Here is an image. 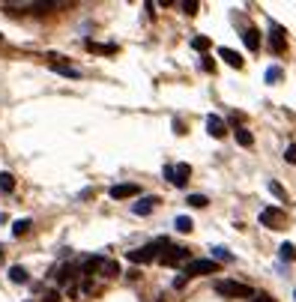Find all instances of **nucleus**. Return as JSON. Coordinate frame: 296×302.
<instances>
[{
  "label": "nucleus",
  "mask_w": 296,
  "mask_h": 302,
  "mask_svg": "<svg viewBox=\"0 0 296 302\" xmlns=\"http://www.w3.org/2000/svg\"><path fill=\"white\" fill-rule=\"evenodd\" d=\"M102 275H105V278H114V275H120V267H117L114 261H105V267H102Z\"/></svg>",
  "instance_id": "25"
},
{
  "label": "nucleus",
  "mask_w": 296,
  "mask_h": 302,
  "mask_svg": "<svg viewBox=\"0 0 296 302\" xmlns=\"http://www.w3.org/2000/svg\"><path fill=\"white\" fill-rule=\"evenodd\" d=\"M242 42H245L248 51H258V48H261V33H258L255 27H245V30H242Z\"/></svg>",
  "instance_id": "13"
},
{
  "label": "nucleus",
  "mask_w": 296,
  "mask_h": 302,
  "mask_svg": "<svg viewBox=\"0 0 296 302\" xmlns=\"http://www.w3.org/2000/svg\"><path fill=\"white\" fill-rule=\"evenodd\" d=\"M278 257L281 261H296V245L293 242H281L278 245Z\"/></svg>",
  "instance_id": "17"
},
{
  "label": "nucleus",
  "mask_w": 296,
  "mask_h": 302,
  "mask_svg": "<svg viewBox=\"0 0 296 302\" xmlns=\"http://www.w3.org/2000/svg\"><path fill=\"white\" fill-rule=\"evenodd\" d=\"M236 144H239V147H251V144H255V135L248 132V129H236Z\"/></svg>",
  "instance_id": "20"
},
{
  "label": "nucleus",
  "mask_w": 296,
  "mask_h": 302,
  "mask_svg": "<svg viewBox=\"0 0 296 302\" xmlns=\"http://www.w3.org/2000/svg\"><path fill=\"white\" fill-rule=\"evenodd\" d=\"M174 132H177V135H186L189 129H186V123H183V120H174Z\"/></svg>",
  "instance_id": "32"
},
{
  "label": "nucleus",
  "mask_w": 296,
  "mask_h": 302,
  "mask_svg": "<svg viewBox=\"0 0 296 302\" xmlns=\"http://www.w3.org/2000/svg\"><path fill=\"white\" fill-rule=\"evenodd\" d=\"M219 57H222L228 66H233V69H242V63H245V60H242L236 51H230V48H219Z\"/></svg>",
  "instance_id": "14"
},
{
  "label": "nucleus",
  "mask_w": 296,
  "mask_h": 302,
  "mask_svg": "<svg viewBox=\"0 0 296 302\" xmlns=\"http://www.w3.org/2000/svg\"><path fill=\"white\" fill-rule=\"evenodd\" d=\"M230 123H236V126H242V123H245V117H242L239 111H233V114H230Z\"/></svg>",
  "instance_id": "33"
},
{
  "label": "nucleus",
  "mask_w": 296,
  "mask_h": 302,
  "mask_svg": "<svg viewBox=\"0 0 296 302\" xmlns=\"http://www.w3.org/2000/svg\"><path fill=\"white\" fill-rule=\"evenodd\" d=\"M213 257H216V261H225V264H230V261H233V254H230V251H225V248H213Z\"/></svg>",
  "instance_id": "27"
},
{
  "label": "nucleus",
  "mask_w": 296,
  "mask_h": 302,
  "mask_svg": "<svg viewBox=\"0 0 296 302\" xmlns=\"http://www.w3.org/2000/svg\"><path fill=\"white\" fill-rule=\"evenodd\" d=\"M156 203H159V198H156V195H144L141 201L132 203V212H135V215H150V212L156 209Z\"/></svg>",
  "instance_id": "10"
},
{
  "label": "nucleus",
  "mask_w": 296,
  "mask_h": 302,
  "mask_svg": "<svg viewBox=\"0 0 296 302\" xmlns=\"http://www.w3.org/2000/svg\"><path fill=\"white\" fill-rule=\"evenodd\" d=\"M269 51H275V54H284V51H287V39H284V30H281L278 24L269 27Z\"/></svg>",
  "instance_id": "8"
},
{
  "label": "nucleus",
  "mask_w": 296,
  "mask_h": 302,
  "mask_svg": "<svg viewBox=\"0 0 296 302\" xmlns=\"http://www.w3.org/2000/svg\"><path fill=\"white\" fill-rule=\"evenodd\" d=\"M42 302H60V293H57V290H45Z\"/></svg>",
  "instance_id": "31"
},
{
  "label": "nucleus",
  "mask_w": 296,
  "mask_h": 302,
  "mask_svg": "<svg viewBox=\"0 0 296 302\" xmlns=\"http://www.w3.org/2000/svg\"><path fill=\"white\" fill-rule=\"evenodd\" d=\"M206 132L213 135V138H225V132H228V123H225L219 114H209V117H206Z\"/></svg>",
  "instance_id": "11"
},
{
  "label": "nucleus",
  "mask_w": 296,
  "mask_h": 302,
  "mask_svg": "<svg viewBox=\"0 0 296 302\" xmlns=\"http://www.w3.org/2000/svg\"><path fill=\"white\" fill-rule=\"evenodd\" d=\"M48 60H51V69H54L57 75H66V78H81V69L69 66L60 54H48Z\"/></svg>",
  "instance_id": "7"
},
{
  "label": "nucleus",
  "mask_w": 296,
  "mask_h": 302,
  "mask_svg": "<svg viewBox=\"0 0 296 302\" xmlns=\"http://www.w3.org/2000/svg\"><path fill=\"white\" fill-rule=\"evenodd\" d=\"M251 302H275V299H272V296H266V293H258Z\"/></svg>",
  "instance_id": "35"
},
{
  "label": "nucleus",
  "mask_w": 296,
  "mask_h": 302,
  "mask_svg": "<svg viewBox=\"0 0 296 302\" xmlns=\"http://www.w3.org/2000/svg\"><path fill=\"white\" fill-rule=\"evenodd\" d=\"M167 248H171V239H167V236H159L156 242H147V245H141V248L129 251V264H150V261L162 257Z\"/></svg>",
  "instance_id": "1"
},
{
  "label": "nucleus",
  "mask_w": 296,
  "mask_h": 302,
  "mask_svg": "<svg viewBox=\"0 0 296 302\" xmlns=\"http://www.w3.org/2000/svg\"><path fill=\"white\" fill-rule=\"evenodd\" d=\"M9 281H15V284H27L30 275H27V269L24 267H9Z\"/></svg>",
  "instance_id": "15"
},
{
  "label": "nucleus",
  "mask_w": 296,
  "mask_h": 302,
  "mask_svg": "<svg viewBox=\"0 0 296 302\" xmlns=\"http://www.w3.org/2000/svg\"><path fill=\"white\" fill-rule=\"evenodd\" d=\"M281 75H284L281 66H269V69H266V84H278V81H281Z\"/></svg>",
  "instance_id": "23"
},
{
  "label": "nucleus",
  "mask_w": 296,
  "mask_h": 302,
  "mask_svg": "<svg viewBox=\"0 0 296 302\" xmlns=\"http://www.w3.org/2000/svg\"><path fill=\"white\" fill-rule=\"evenodd\" d=\"M284 162H287V165H296V144H290V147L284 150Z\"/></svg>",
  "instance_id": "30"
},
{
  "label": "nucleus",
  "mask_w": 296,
  "mask_h": 302,
  "mask_svg": "<svg viewBox=\"0 0 296 302\" xmlns=\"http://www.w3.org/2000/svg\"><path fill=\"white\" fill-rule=\"evenodd\" d=\"M0 261H3V245H0Z\"/></svg>",
  "instance_id": "36"
},
{
  "label": "nucleus",
  "mask_w": 296,
  "mask_h": 302,
  "mask_svg": "<svg viewBox=\"0 0 296 302\" xmlns=\"http://www.w3.org/2000/svg\"><path fill=\"white\" fill-rule=\"evenodd\" d=\"M261 225L269 228V231H281V228H287V212L278 209V206H269V209L261 212Z\"/></svg>",
  "instance_id": "3"
},
{
  "label": "nucleus",
  "mask_w": 296,
  "mask_h": 302,
  "mask_svg": "<svg viewBox=\"0 0 296 302\" xmlns=\"http://www.w3.org/2000/svg\"><path fill=\"white\" fill-rule=\"evenodd\" d=\"M206 195H192V198H189V206H195V209H203V206H206Z\"/></svg>",
  "instance_id": "26"
},
{
  "label": "nucleus",
  "mask_w": 296,
  "mask_h": 302,
  "mask_svg": "<svg viewBox=\"0 0 296 302\" xmlns=\"http://www.w3.org/2000/svg\"><path fill=\"white\" fill-rule=\"evenodd\" d=\"M197 9H200L197 0H186V3H183V12H186V15H197Z\"/></svg>",
  "instance_id": "28"
},
{
  "label": "nucleus",
  "mask_w": 296,
  "mask_h": 302,
  "mask_svg": "<svg viewBox=\"0 0 296 302\" xmlns=\"http://www.w3.org/2000/svg\"><path fill=\"white\" fill-rule=\"evenodd\" d=\"M209 272H219V264H216V261H189V264H186V278L209 275Z\"/></svg>",
  "instance_id": "5"
},
{
  "label": "nucleus",
  "mask_w": 296,
  "mask_h": 302,
  "mask_svg": "<svg viewBox=\"0 0 296 302\" xmlns=\"http://www.w3.org/2000/svg\"><path fill=\"white\" fill-rule=\"evenodd\" d=\"M138 192H141V189H138L135 183H120V186H111V192H108V195H111L114 201H126V198H135Z\"/></svg>",
  "instance_id": "9"
},
{
  "label": "nucleus",
  "mask_w": 296,
  "mask_h": 302,
  "mask_svg": "<svg viewBox=\"0 0 296 302\" xmlns=\"http://www.w3.org/2000/svg\"><path fill=\"white\" fill-rule=\"evenodd\" d=\"M293 296H296V290H293Z\"/></svg>",
  "instance_id": "37"
},
{
  "label": "nucleus",
  "mask_w": 296,
  "mask_h": 302,
  "mask_svg": "<svg viewBox=\"0 0 296 302\" xmlns=\"http://www.w3.org/2000/svg\"><path fill=\"white\" fill-rule=\"evenodd\" d=\"M269 192L278 198V201H287V192H284V186L281 183H275V180H269Z\"/></svg>",
  "instance_id": "24"
},
{
  "label": "nucleus",
  "mask_w": 296,
  "mask_h": 302,
  "mask_svg": "<svg viewBox=\"0 0 296 302\" xmlns=\"http://www.w3.org/2000/svg\"><path fill=\"white\" fill-rule=\"evenodd\" d=\"M54 275H57V281H60V284H69V281H72V275H75V267H69V264H66V267L54 269Z\"/></svg>",
  "instance_id": "19"
},
{
  "label": "nucleus",
  "mask_w": 296,
  "mask_h": 302,
  "mask_svg": "<svg viewBox=\"0 0 296 302\" xmlns=\"http://www.w3.org/2000/svg\"><path fill=\"white\" fill-rule=\"evenodd\" d=\"M159 261H162L164 267H177V264L189 261V248H183V245H171V248L164 251V254L159 257Z\"/></svg>",
  "instance_id": "6"
},
{
  "label": "nucleus",
  "mask_w": 296,
  "mask_h": 302,
  "mask_svg": "<svg viewBox=\"0 0 296 302\" xmlns=\"http://www.w3.org/2000/svg\"><path fill=\"white\" fill-rule=\"evenodd\" d=\"M30 228H33L30 219H18V222L12 225V234H15V236H27V234H30Z\"/></svg>",
  "instance_id": "18"
},
{
  "label": "nucleus",
  "mask_w": 296,
  "mask_h": 302,
  "mask_svg": "<svg viewBox=\"0 0 296 302\" xmlns=\"http://www.w3.org/2000/svg\"><path fill=\"white\" fill-rule=\"evenodd\" d=\"M213 290L219 293V296H230V299H255V293H251V287L248 284H242V281H230V278H225V281H216L213 284Z\"/></svg>",
  "instance_id": "2"
},
{
  "label": "nucleus",
  "mask_w": 296,
  "mask_h": 302,
  "mask_svg": "<svg viewBox=\"0 0 296 302\" xmlns=\"http://www.w3.org/2000/svg\"><path fill=\"white\" fill-rule=\"evenodd\" d=\"M87 51H93V54H117V45H99L93 39H87Z\"/></svg>",
  "instance_id": "16"
},
{
  "label": "nucleus",
  "mask_w": 296,
  "mask_h": 302,
  "mask_svg": "<svg viewBox=\"0 0 296 302\" xmlns=\"http://www.w3.org/2000/svg\"><path fill=\"white\" fill-rule=\"evenodd\" d=\"M189 177H192V165H186V162H180L177 168H174V165L164 168V180H167L171 186H177V189H183V186L189 183Z\"/></svg>",
  "instance_id": "4"
},
{
  "label": "nucleus",
  "mask_w": 296,
  "mask_h": 302,
  "mask_svg": "<svg viewBox=\"0 0 296 302\" xmlns=\"http://www.w3.org/2000/svg\"><path fill=\"white\" fill-rule=\"evenodd\" d=\"M174 225H177V231H180V234H192V219H189V215H177V222H174Z\"/></svg>",
  "instance_id": "22"
},
{
  "label": "nucleus",
  "mask_w": 296,
  "mask_h": 302,
  "mask_svg": "<svg viewBox=\"0 0 296 302\" xmlns=\"http://www.w3.org/2000/svg\"><path fill=\"white\" fill-rule=\"evenodd\" d=\"M200 66H203V72H216V63H213L209 57H203V63H200Z\"/></svg>",
  "instance_id": "34"
},
{
  "label": "nucleus",
  "mask_w": 296,
  "mask_h": 302,
  "mask_svg": "<svg viewBox=\"0 0 296 302\" xmlns=\"http://www.w3.org/2000/svg\"><path fill=\"white\" fill-rule=\"evenodd\" d=\"M192 45H195L197 51H206V48H209V39H206V36H195V39H192Z\"/></svg>",
  "instance_id": "29"
},
{
  "label": "nucleus",
  "mask_w": 296,
  "mask_h": 302,
  "mask_svg": "<svg viewBox=\"0 0 296 302\" xmlns=\"http://www.w3.org/2000/svg\"><path fill=\"white\" fill-rule=\"evenodd\" d=\"M102 267H105V257L102 254H90L81 264V275H96V272H102Z\"/></svg>",
  "instance_id": "12"
},
{
  "label": "nucleus",
  "mask_w": 296,
  "mask_h": 302,
  "mask_svg": "<svg viewBox=\"0 0 296 302\" xmlns=\"http://www.w3.org/2000/svg\"><path fill=\"white\" fill-rule=\"evenodd\" d=\"M12 189H15V177L9 170H3L0 174V192H12Z\"/></svg>",
  "instance_id": "21"
}]
</instances>
